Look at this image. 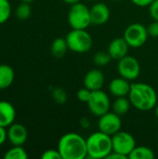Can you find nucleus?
<instances>
[{
	"mask_svg": "<svg viewBox=\"0 0 158 159\" xmlns=\"http://www.w3.org/2000/svg\"><path fill=\"white\" fill-rule=\"evenodd\" d=\"M58 150L62 159L86 158L88 157L87 140L78 133H66L61 137Z\"/></svg>",
	"mask_w": 158,
	"mask_h": 159,
	"instance_id": "1",
	"label": "nucleus"
},
{
	"mask_svg": "<svg viewBox=\"0 0 158 159\" xmlns=\"http://www.w3.org/2000/svg\"><path fill=\"white\" fill-rule=\"evenodd\" d=\"M129 99L131 104L140 111H149L157 103V94L153 87L146 83L131 84Z\"/></svg>",
	"mask_w": 158,
	"mask_h": 159,
	"instance_id": "2",
	"label": "nucleus"
},
{
	"mask_svg": "<svg viewBox=\"0 0 158 159\" xmlns=\"http://www.w3.org/2000/svg\"><path fill=\"white\" fill-rule=\"evenodd\" d=\"M87 149L88 157L90 158H106L113 151L112 136L101 130L92 133L87 139Z\"/></svg>",
	"mask_w": 158,
	"mask_h": 159,
	"instance_id": "3",
	"label": "nucleus"
},
{
	"mask_svg": "<svg viewBox=\"0 0 158 159\" xmlns=\"http://www.w3.org/2000/svg\"><path fill=\"white\" fill-rule=\"evenodd\" d=\"M68 48L76 53H86L92 48L93 40L86 29H73L65 37Z\"/></svg>",
	"mask_w": 158,
	"mask_h": 159,
	"instance_id": "4",
	"label": "nucleus"
},
{
	"mask_svg": "<svg viewBox=\"0 0 158 159\" xmlns=\"http://www.w3.org/2000/svg\"><path fill=\"white\" fill-rule=\"evenodd\" d=\"M68 22L72 29H87L91 24L90 8L80 2L72 5L68 13Z\"/></svg>",
	"mask_w": 158,
	"mask_h": 159,
	"instance_id": "5",
	"label": "nucleus"
},
{
	"mask_svg": "<svg viewBox=\"0 0 158 159\" xmlns=\"http://www.w3.org/2000/svg\"><path fill=\"white\" fill-rule=\"evenodd\" d=\"M148 36L147 28L141 23L135 22L126 28L123 37L129 47L140 48L145 44Z\"/></svg>",
	"mask_w": 158,
	"mask_h": 159,
	"instance_id": "6",
	"label": "nucleus"
},
{
	"mask_svg": "<svg viewBox=\"0 0 158 159\" xmlns=\"http://www.w3.org/2000/svg\"><path fill=\"white\" fill-rule=\"evenodd\" d=\"M87 104L90 113L99 117L109 112L111 107V102L108 95L102 89L92 91Z\"/></svg>",
	"mask_w": 158,
	"mask_h": 159,
	"instance_id": "7",
	"label": "nucleus"
},
{
	"mask_svg": "<svg viewBox=\"0 0 158 159\" xmlns=\"http://www.w3.org/2000/svg\"><path fill=\"white\" fill-rule=\"evenodd\" d=\"M113 151L122 154L129 158V154L136 146V141L134 137L127 132L119 130L112 136Z\"/></svg>",
	"mask_w": 158,
	"mask_h": 159,
	"instance_id": "8",
	"label": "nucleus"
},
{
	"mask_svg": "<svg viewBox=\"0 0 158 159\" xmlns=\"http://www.w3.org/2000/svg\"><path fill=\"white\" fill-rule=\"evenodd\" d=\"M117 70L120 76L130 81L136 79L140 75L141 65L136 58L127 55L118 61Z\"/></svg>",
	"mask_w": 158,
	"mask_h": 159,
	"instance_id": "9",
	"label": "nucleus"
},
{
	"mask_svg": "<svg viewBox=\"0 0 158 159\" xmlns=\"http://www.w3.org/2000/svg\"><path fill=\"white\" fill-rule=\"evenodd\" d=\"M121 116L114 112H107L106 114L100 116L98 127L99 129L110 136H113L119 130H121L122 121Z\"/></svg>",
	"mask_w": 158,
	"mask_h": 159,
	"instance_id": "10",
	"label": "nucleus"
},
{
	"mask_svg": "<svg viewBox=\"0 0 158 159\" xmlns=\"http://www.w3.org/2000/svg\"><path fill=\"white\" fill-rule=\"evenodd\" d=\"M7 140L12 145H22L27 141L28 132L26 128L19 123H13L8 127Z\"/></svg>",
	"mask_w": 158,
	"mask_h": 159,
	"instance_id": "11",
	"label": "nucleus"
},
{
	"mask_svg": "<svg viewBox=\"0 0 158 159\" xmlns=\"http://www.w3.org/2000/svg\"><path fill=\"white\" fill-rule=\"evenodd\" d=\"M109 18H110V8L104 3L98 2L90 7L91 24H95V25L104 24L108 21Z\"/></svg>",
	"mask_w": 158,
	"mask_h": 159,
	"instance_id": "12",
	"label": "nucleus"
},
{
	"mask_svg": "<svg viewBox=\"0 0 158 159\" xmlns=\"http://www.w3.org/2000/svg\"><path fill=\"white\" fill-rule=\"evenodd\" d=\"M104 75L98 69L88 71L84 77V86L91 91L102 89L104 84Z\"/></svg>",
	"mask_w": 158,
	"mask_h": 159,
	"instance_id": "13",
	"label": "nucleus"
},
{
	"mask_svg": "<svg viewBox=\"0 0 158 159\" xmlns=\"http://www.w3.org/2000/svg\"><path fill=\"white\" fill-rule=\"evenodd\" d=\"M129 44L124 37H117L111 41L108 47V52L111 55L112 59L119 61L124 58L129 53Z\"/></svg>",
	"mask_w": 158,
	"mask_h": 159,
	"instance_id": "14",
	"label": "nucleus"
},
{
	"mask_svg": "<svg viewBox=\"0 0 158 159\" xmlns=\"http://www.w3.org/2000/svg\"><path fill=\"white\" fill-rule=\"evenodd\" d=\"M131 84L124 77L113 79L109 84V91L115 97H127L129 94Z\"/></svg>",
	"mask_w": 158,
	"mask_h": 159,
	"instance_id": "15",
	"label": "nucleus"
},
{
	"mask_svg": "<svg viewBox=\"0 0 158 159\" xmlns=\"http://www.w3.org/2000/svg\"><path fill=\"white\" fill-rule=\"evenodd\" d=\"M15 117L16 110L14 106L7 101H0V126L9 127L13 124Z\"/></svg>",
	"mask_w": 158,
	"mask_h": 159,
	"instance_id": "16",
	"label": "nucleus"
},
{
	"mask_svg": "<svg viewBox=\"0 0 158 159\" xmlns=\"http://www.w3.org/2000/svg\"><path fill=\"white\" fill-rule=\"evenodd\" d=\"M15 78V73L11 66L0 64V89L9 88Z\"/></svg>",
	"mask_w": 158,
	"mask_h": 159,
	"instance_id": "17",
	"label": "nucleus"
},
{
	"mask_svg": "<svg viewBox=\"0 0 158 159\" xmlns=\"http://www.w3.org/2000/svg\"><path fill=\"white\" fill-rule=\"evenodd\" d=\"M130 104L131 102L127 97H116L112 104L113 112L120 116H125L129 111Z\"/></svg>",
	"mask_w": 158,
	"mask_h": 159,
	"instance_id": "18",
	"label": "nucleus"
},
{
	"mask_svg": "<svg viewBox=\"0 0 158 159\" xmlns=\"http://www.w3.org/2000/svg\"><path fill=\"white\" fill-rule=\"evenodd\" d=\"M68 44L65 38L58 37L56 38L51 44V53L56 58H61L65 55L66 51L68 50Z\"/></svg>",
	"mask_w": 158,
	"mask_h": 159,
	"instance_id": "19",
	"label": "nucleus"
},
{
	"mask_svg": "<svg viewBox=\"0 0 158 159\" xmlns=\"http://www.w3.org/2000/svg\"><path fill=\"white\" fill-rule=\"evenodd\" d=\"M129 159H154V151L146 146H135L129 156Z\"/></svg>",
	"mask_w": 158,
	"mask_h": 159,
	"instance_id": "20",
	"label": "nucleus"
},
{
	"mask_svg": "<svg viewBox=\"0 0 158 159\" xmlns=\"http://www.w3.org/2000/svg\"><path fill=\"white\" fill-rule=\"evenodd\" d=\"M28 155L22 145H13L4 156L5 159H26Z\"/></svg>",
	"mask_w": 158,
	"mask_h": 159,
	"instance_id": "21",
	"label": "nucleus"
},
{
	"mask_svg": "<svg viewBox=\"0 0 158 159\" xmlns=\"http://www.w3.org/2000/svg\"><path fill=\"white\" fill-rule=\"evenodd\" d=\"M15 14H16L17 18L20 20H24L29 19L32 14V8H31L29 3L22 2L21 4H20L16 8Z\"/></svg>",
	"mask_w": 158,
	"mask_h": 159,
	"instance_id": "22",
	"label": "nucleus"
},
{
	"mask_svg": "<svg viewBox=\"0 0 158 159\" xmlns=\"http://www.w3.org/2000/svg\"><path fill=\"white\" fill-rule=\"evenodd\" d=\"M11 6L8 0H0V24L5 23L10 17Z\"/></svg>",
	"mask_w": 158,
	"mask_h": 159,
	"instance_id": "23",
	"label": "nucleus"
},
{
	"mask_svg": "<svg viewBox=\"0 0 158 159\" xmlns=\"http://www.w3.org/2000/svg\"><path fill=\"white\" fill-rule=\"evenodd\" d=\"M111 60H112V57L108 51H99L95 53L93 57L94 63L98 66H105L110 62Z\"/></svg>",
	"mask_w": 158,
	"mask_h": 159,
	"instance_id": "24",
	"label": "nucleus"
},
{
	"mask_svg": "<svg viewBox=\"0 0 158 159\" xmlns=\"http://www.w3.org/2000/svg\"><path fill=\"white\" fill-rule=\"evenodd\" d=\"M52 96L55 102L58 103H64L67 99V94L65 90H63L61 88H57L52 91Z\"/></svg>",
	"mask_w": 158,
	"mask_h": 159,
	"instance_id": "25",
	"label": "nucleus"
},
{
	"mask_svg": "<svg viewBox=\"0 0 158 159\" xmlns=\"http://www.w3.org/2000/svg\"><path fill=\"white\" fill-rule=\"evenodd\" d=\"M91 90H89L88 89H87L86 87L83 88V89H80L78 91H77V98L80 102H88L90 96H91Z\"/></svg>",
	"mask_w": 158,
	"mask_h": 159,
	"instance_id": "26",
	"label": "nucleus"
},
{
	"mask_svg": "<svg viewBox=\"0 0 158 159\" xmlns=\"http://www.w3.org/2000/svg\"><path fill=\"white\" fill-rule=\"evenodd\" d=\"M41 157L43 159H62L58 149H48L43 153Z\"/></svg>",
	"mask_w": 158,
	"mask_h": 159,
	"instance_id": "27",
	"label": "nucleus"
},
{
	"mask_svg": "<svg viewBox=\"0 0 158 159\" xmlns=\"http://www.w3.org/2000/svg\"><path fill=\"white\" fill-rule=\"evenodd\" d=\"M148 34L152 37H158V20H154L147 27Z\"/></svg>",
	"mask_w": 158,
	"mask_h": 159,
	"instance_id": "28",
	"label": "nucleus"
},
{
	"mask_svg": "<svg viewBox=\"0 0 158 159\" xmlns=\"http://www.w3.org/2000/svg\"><path fill=\"white\" fill-rule=\"evenodd\" d=\"M149 12L154 20H158V0H154L149 6Z\"/></svg>",
	"mask_w": 158,
	"mask_h": 159,
	"instance_id": "29",
	"label": "nucleus"
},
{
	"mask_svg": "<svg viewBox=\"0 0 158 159\" xmlns=\"http://www.w3.org/2000/svg\"><path fill=\"white\" fill-rule=\"evenodd\" d=\"M132 3L138 7H149L154 0H131Z\"/></svg>",
	"mask_w": 158,
	"mask_h": 159,
	"instance_id": "30",
	"label": "nucleus"
},
{
	"mask_svg": "<svg viewBox=\"0 0 158 159\" xmlns=\"http://www.w3.org/2000/svg\"><path fill=\"white\" fill-rule=\"evenodd\" d=\"M106 158L108 159H126L128 158L126 156H124V155H122V154H119V153H116V152H115V151H112L108 156H107V157Z\"/></svg>",
	"mask_w": 158,
	"mask_h": 159,
	"instance_id": "31",
	"label": "nucleus"
},
{
	"mask_svg": "<svg viewBox=\"0 0 158 159\" xmlns=\"http://www.w3.org/2000/svg\"><path fill=\"white\" fill-rule=\"evenodd\" d=\"M6 128L1 127L0 126V146L6 142V140L7 139V132L5 129Z\"/></svg>",
	"mask_w": 158,
	"mask_h": 159,
	"instance_id": "32",
	"label": "nucleus"
},
{
	"mask_svg": "<svg viewBox=\"0 0 158 159\" xmlns=\"http://www.w3.org/2000/svg\"><path fill=\"white\" fill-rule=\"evenodd\" d=\"M81 125H82L83 128H88V127L89 126V122H88V120L85 117V118H83V119L81 120Z\"/></svg>",
	"mask_w": 158,
	"mask_h": 159,
	"instance_id": "33",
	"label": "nucleus"
},
{
	"mask_svg": "<svg viewBox=\"0 0 158 159\" xmlns=\"http://www.w3.org/2000/svg\"><path fill=\"white\" fill-rule=\"evenodd\" d=\"M66 4H69V5H74V4H76V3H79L81 0H63Z\"/></svg>",
	"mask_w": 158,
	"mask_h": 159,
	"instance_id": "34",
	"label": "nucleus"
},
{
	"mask_svg": "<svg viewBox=\"0 0 158 159\" xmlns=\"http://www.w3.org/2000/svg\"><path fill=\"white\" fill-rule=\"evenodd\" d=\"M155 111H156V117H157V119H158V104L156 105V107H155Z\"/></svg>",
	"mask_w": 158,
	"mask_h": 159,
	"instance_id": "35",
	"label": "nucleus"
},
{
	"mask_svg": "<svg viewBox=\"0 0 158 159\" xmlns=\"http://www.w3.org/2000/svg\"><path fill=\"white\" fill-rule=\"evenodd\" d=\"M22 2H26V3H31V2H33V1H34V0H21Z\"/></svg>",
	"mask_w": 158,
	"mask_h": 159,
	"instance_id": "36",
	"label": "nucleus"
},
{
	"mask_svg": "<svg viewBox=\"0 0 158 159\" xmlns=\"http://www.w3.org/2000/svg\"><path fill=\"white\" fill-rule=\"evenodd\" d=\"M88 1H99V0H88Z\"/></svg>",
	"mask_w": 158,
	"mask_h": 159,
	"instance_id": "37",
	"label": "nucleus"
},
{
	"mask_svg": "<svg viewBox=\"0 0 158 159\" xmlns=\"http://www.w3.org/2000/svg\"><path fill=\"white\" fill-rule=\"evenodd\" d=\"M115 1H119V0H115Z\"/></svg>",
	"mask_w": 158,
	"mask_h": 159,
	"instance_id": "38",
	"label": "nucleus"
}]
</instances>
